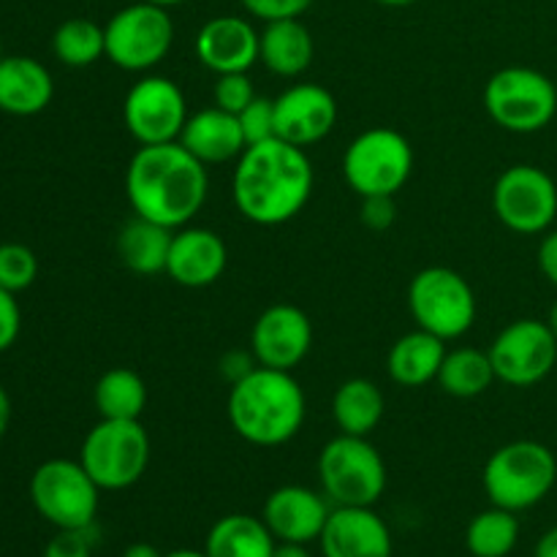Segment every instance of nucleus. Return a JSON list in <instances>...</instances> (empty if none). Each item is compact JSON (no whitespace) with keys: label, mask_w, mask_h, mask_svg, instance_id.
I'll return each instance as SVG.
<instances>
[{"label":"nucleus","mask_w":557,"mask_h":557,"mask_svg":"<svg viewBox=\"0 0 557 557\" xmlns=\"http://www.w3.org/2000/svg\"><path fill=\"white\" fill-rule=\"evenodd\" d=\"M52 52L69 69H87V65L98 63L107 58V36H103V25L85 20V16H74L58 25L52 36Z\"/></svg>","instance_id":"31"},{"label":"nucleus","mask_w":557,"mask_h":557,"mask_svg":"<svg viewBox=\"0 0 557 557\" xmlns=\"http://www.w3.org/2000/svg\"><path fill=\"white\" fill-rule=\"evenodd\" d=\"M495 379L528 389L547 379L557 364V337L547 321L520 319L498 332L487 348Z\"/></svg>","instance_id":"13"},{"label":"nucleus","mask_w":557,"mask_h":557,"mask_svg":"<svg viewBox=\"0 0 557 557\" xmlns=\"http://www.w3.org/2000/svg\"><path fill=\"white\" fill-rule=\"evenodd\" d=\"M123 557H163V555L158 553V549L152 547V544L136 542V544H131V547H125Z\"/></svg>","instance_id":"44"},{"label":"nucleus","mask_w":557,"mask_h":557,"mask_svg":"<svg viewBox=\"0 0 557 557\" xmlns=\"http://www.w3.org/2000/svg\"><path fill=\"white\" fill-rule=\"evenodd\" d=\"M103 36L109 63L131 74H147L172 52L174 20L163 5L136 0L109 16Z\"/></svg>","instance_id":"10"},{"label":"nucleus","mask_w":557,"mask_h":557,"mask_svg":"<svg viewBox=\"0 0 557 557\" xmlns=\"http://www.w3.org/2000/svg\"><path fill=\"white\" fill-rule=\"evenodd\" d=\"M256 368H259V362H256L253 351H228L223 354L221 359V375L228 381V386L243 381L245 375L253 373Z\"/></svg>","instance_id":"39"},{"label":"nucleus","mask_w":557,"mask_h":557,"mask_svg":"<svg viewBox=\"0 0 557 557\" xmlns=\"http://www.w3.org/2000/svg\"><path fill=\"white\" fill-rule=\"evenodd\" d=\"M0 58H3V41H0Z\"/></svg>","instance_id":"49"},{"label":"nucleus","mask_w":557,"mask_h":557,"mask_svg":"<svg viewBox=\"0 0 557 557\" xmlns=\"http://www.w3.org/2000/svg\"><path fill=\"white\" fill-rule=\"evenodd\" d=\"M38 277V259L27 245H0V286L20 294L30 288Z\"/></svg>","instance_id":"32"},{"label":"nucleus","mask_w":557,"mask_h":557,"mask_svg":"<svg viewBox=\"0 0 557 557\" xmlns=\"http://www.w3.org/2000/svg\"><path fill=\"white\" fill-rule=\"evenodd\" d=\"M177 141L190 156L199 158L205 166L237 161L245 152V147H248L237 114L226 112V109L215 107V103L190 114Z\"/></svg>","instance_id":"22"},{"label":"nucleus","mask_w":557,"mask_h":557,"mask_svg":"<svg viewBox=\"0 0 557 557\" xmlns=\"http://www.w3.org/2000/svg\"><path fill=\"white\" fill-rule=\"evenodd\" d=\"M277 542L264 520L253 515H226L210 528L205 553L210 557H272Z\"/></svg>","instance_id":"27"},{"label":"nucleus","mask_w":557,"mask_h":557,"mask_svg":"<svg viewBox=\"0 0 557 557\" xmlns=\"http://www.w3.org/2000/svg\"><path fill=\"white\" fill-rule=\"evenodd\" d=\"M343 174L359 199L395 196L413 174V147L400 131L368 128L346 147Z\"/></svg>","instance_id":"11"},{"label":"nucleus","mask_w":557,"mask_h":557,"mask_svg":"<svg viewBox=\"0 0 557 557\" xmlns=\"http://www.w3.org/2000/svg\"><path fill=\"white\" fill-rule=\"evenodd\" d=\"M330 515V498L310 487L286 484V487H277L275 493H270V498L264 500L261 520L267 522L275 542L310 544L321 539Z\"/></svg>","instance_id":"18"},{"label":"nucleus","mask_w":557,"mask_h":557,"mask_svg":"<svg viewBox=\"0 0 557 557\" xmlns=\"http://www.w3.org/2000/svg\"><path fill=\"white\" fill-rule=\"evenodd\" d=\"M54 98V79L47 65L27 54L0 58V112L11 117L41 114Z\"/></svg>","instance_id":"21"},{"label":"nucleus","mask_w":557,"mask_h":557,"mask_svg":"<svg viewBox=\"0 0 557 557\" xmlns=\"http://www.w3.org/2000/svg\"><path fill=\"white\" fill-rule=\"evenodd\" d=\"M172 237L174 228L134 215L128 223L120 226L117 243H114L120 264L125 270L136 272V275H161V272H166Z\"/></svg>","instance_id":"25"},{"label":"nucleus","mask_w":557,"mask_h":557,"mask_svg":"<svg viewBox=\"0 0 557 557\" xmlns=\"http://www.w3.org/2000/svg\"><path fill=\"white\" fill-rule=\"evenodd\" d=\"M484 109L509 134H536L555 120L557 87L542 71L506 65L484 85Z\"/></svg>","instance_id":"6"},{"label":"nucleus","mask_w":557,"mask_h":557,"mask_svg":"<svg viewBox=\"0 0 557 557\" xmlns=\"http://www.w3.org/2000/svg\"><path fill=\"white\" fill-rule=\"evenodd\" d=\"M386 462L364 435L341 433L321 449L319 482L332 506H373L386 490Z\"/></svg>","instance_id":"7"},{"label":"nucleus","mask_w":557,"mask_h":557,"mask_svg":"<svg viewBox=\"0 0 557 557\" xmlns=\"http://www.w3.org/2000/svg\"><path fill=\"white\" fill-rule=\"evenodd\" d=\"M92 528L87 531H58L44 547L41 557H92Z\"/></svg>","instance_id":"36"},{"label":"nucleus","mask_w":557,"mask_h":557,"mask_svg":"<svg viewBox=\"0 0 557 557\" xmlns=\"http://www.w3.org/2000/svg\"><path fill=\"white\" fill-rule=\"evenodd\" d=\"M22 332V310L16 294L0 286V354L9 351Z\"/></svg>","instance_id":"38"},{"label":"nucleus","mask_w":557,"mask_h":557,"mask_svg":"<svg viewBox=\"0 0 557 557\" xmlns=\"http://www.w3.org/2000/svg\"><path fill=\"white\" fill-rule=\"evenodd\" d=\"M335 123V96L315 82H297L275 98V134L288 145H315L332 134Z\"/></svg>","instance_id":"16"},{"label":"nucleus","mask_w":557,"mask_h":557,"mask_svg":"<svg viewBox=\"0 0 557 557\" xmlns=\"http://www.w3.org/2000/svg\"><path fill=\"white\" fill-rule=\"evenodd\" d=\"M272 557H313L308 553V544H292V542H277Z\"/></svg>","instance_id":"43"},{"label":"nucleus","mask_w":557,"mask_h":557,"mask_svg":"<svg viewBox=\"0 0 557 557\" xmlns=\"http://www.w3.org/2000/svg\"><path fill=\"white\" fill-rule=\"evenodd\" d=\"M397 205L395 196H364L362 207H359V221L370 228V232H386L395 223Z\"/></svg>","instance_id":"37"},{"label":"nucleus","mask_w":557,"mask_h":557,"mask_svg":"<svg viewBox=\"0 0 557 557\" xmlns=\"http://www.w3.org/2000/svg\"><path fill=\"white\" fill-rule=\"evenodd\" d=\"M386 411L384 392L370 379H348L332 395V419L346 435L368 438L381 424Z\"/></svg>","instance_id":"26"},{"label":"nucleus","mask_w":557,"mask_h":557,"mask_svg":"<svg viewBox=\"0 0 557 557\" xmlns=\"http://www.w3.org/2000/svg\"><path fill=\"white\" fill-rule=\"evenodd\" d=\"M313 346L308 313L292 302L270 305L250 330V351L261 368L294 373Z\"/></svg>","instance_id":"15"},{"label":"nucleus","mask_w":557,"mask_h":557,"mask_svg":"<svg viewBox=\"0 0 557 557\" xmlns=\"http://www.w3.org/2000/svg\"><path fill=\"white\" fill-rule=\"evenodd\" d=\"M517 542H520V520L515 511L490 506L468 522L466 547L473 557H509Z\"/></svg>","instance_id":"30"},{"label":"nucleus","mask_w":557,"mask_h":557,"mask_svg":"<svg viewBox=\"0 0 557 557\" xmlns=\"http://www.w3.org/2000/svg\"><path fill=\"white\" fill-rule=\"evenodd\" d=\"M493 212L515 234H547L557 218V183L533 163L509 166L493 188Z\"/></svg>","instance_id":"12"},{"label":"nucleus","mask_w":557,"mask_h":557,"mask_svg":"<svg viewBox=\"0 0 557 557\" xmlns=\"http://www.w3.org/2000/svg\"><path fill=\"white\" fill-rule=\"evenodd\" d=\"M441 389L451 397H460V400H471V397L484 395L490 386L495 384V368L493 359L487 351H479V348H455V351H446L444 364L438 370Z\"/></svg>","instance_id":"28"},{"label":"nucleus","mask_w":557,"mask_h":557,"mask_svg":"<svg viewBox=\"0 0 557 557\" xmlns=\"http://www.w3.org/2000/svg\"><path fill=\"white\" fill-rule=\"evenodd\" d=\"M557 460L553 449L539 441H511L495 449L484 466L482 484L490 504L506 511L533 509L553 493Z\"/></svg>","instance_id":"4"},{"label":"nucleus","mask_w":557,"mask_h":557,"mask_svg":"<svg viewBox=\"0 0 557 557\" xmlns=\"http://www.w3.org/2000/svg\"><path fill=\"white\" fill-rule=\"evenodd\" d=\"M308 413V400L294 373L256 368L243 381L232 384L226 417L234 433L250 446L275 449L297 438Z\"/></svg>","instance_id":"3"},{"label":"nucleus","mask_w":557,"mask_h":557,"mask_svg":"<svg viewBox=\"0 0 557 557\" xmlns=\"http://www.w3.org/2000/svg\"><path fill=\"white\" fill-rule=\"evenodd\" d=\"M30 504L58 531H87L96 525L98 498L103 490L92 482L79 460L41 462L30 476Z\"/></svg>","instance_id":"8"},{"label":"nucleus","mask_w":557,"mask_h":557,"mask_svg":"<svg viewBox=\"0 0 557 557\" xmlns=\"http://www.w3.org/2000/svg\"><path fill=\"white\" fill-rule=\"evenodd\" d=\"M79 462L107 493L128 490L150 466V435L139 419H101L82 441Z\"/></svg>","instance_id":"5"},{"label":"nucleus","mask_w":557,"mask_h":557,"mask_svg":"<svg viewBox=\"0 0 557 557\" xmlns=\"http://www.w3.org/2000/svg\"><path fill=\"white\" fill-rule=\"evenodd\" d=\"M145 3L163 5V9H174V5H183V3H188V0H145Z\"/></svg>","instance_id":"47"},{"label":"nucleus","mask_w":557,"mask_h":557,"mask_svg":"<svg viewBox=\"0 0 557 557\" xmlns=\"http://www.w3.org/2000/svg\"><path fill=\"white\" fill-rule=\"evenodd\" d=\"M237 120L248 147L259 145V141L275 139V98L256 96L253 101L237 114Z\"/></svg>","instance_id":"33"},{"label":"nucleus","mask_w":557,"mask_h":557,"mask_svg":"<svg viewBox=\"0 0 557 557\" xmlns=\"http://www.w3.org/2000/svg\"><path fill=\"white\" fill-rule=\"evenodd\" d=\"M188 117L185 92L161 74L141 76L123 101V123L139 145L177 141Z\"/></svg>","instance_id":"14"},{"label":"nucleus","mask_w":557,"mask_h":557,"mask_svg":"<svg viewBox=\"0 0 557 557\" xmlns=\"http://www.w3.org/2000/svg\"><path fill=\"white\" fill-rule=\"evenodd\" d=\"M196 58L215 76L248 74L259 63V30L245 16H212L196 33Z\"/></svg>","instance_id":"17"},{"label":"nucleus","mask_w":557,"mask_h":557,"mask_svg":"<svg viewBox=\"0 0 557 557\" xmlns=\"http://www.w3.org/2000/svg\"><path fill=\"white\" fill-rule=\"evenodd\" d=\"M212 98H215V107L239 114L256 98V87L245 71H239V74H221L215 76Z\"/></svg>","instance_id":"34"},{"label":"nucleus","mask_w":557,"mask_h":557,"mask_svg":"<svg viewBox=\"0 0 557 557\" xmlns=\"http://www.w3.org/2000/svg\"><path fill=\"white\" fill-rule=\"evenodd\" d=\"M539 270L557 288V228L544 234L542 245H539Z\"/></svg>","instance_id":"40"},{"label":"nucleus","mask_w":557,"mask_h":557,"mask_svg":"<svg viewBox=\"0 0 557 557\" xmlns=\"http://www.w3.org/2000/svg\"><path fill=\"white\" fill-rule=\"evenodd\" d=\"M408 310L419 330L449 343L466 335L476 321V292L451 267H428L411 277Z\"/></svg>","instance_id":"9"},{"label":"nucleus","mask_w":557,"mask_h":557,"mask_svg":"<svg viewBox=\"0 0 557 557\" xmlns=\"http://www.w3.org/2000/svg\"><path fill=\"white\" fill-rule=\"evenodd\" d=\"M11 413H14V408H11V397H9V392H5V386L0 384V438L9 433Z\"/></svg>","instance_id":"42"},{"label":"nucleus","mask_w":557,"mask_h":557,"mask_svg":"<svg viewBox=\"0 0 557 557\" xmlns=\"http://www.w3.org/2000/svg\"><path fill=\"white\" fill-rule=\"evenodd\" d=\"M239 5H243L253 20L275 22L299 20V16L313 5V0H239Z\"/></svg>","instance_id":"35"},{"label":"nucleus","mask_w":557,"mask_h":557,"mask_svg":"<svg viewBox=\"0 0 557 557\" xmlns=\"http://www.w3.org/2000/svg\"><path fill=\"white\" fill-rule=\"evenodd\" d=\"M92 403L101 419H141L147 408V384L128 368H112L96 381Z\"/></svg>","instance_id":"29"},{"label":"nucleus","mask_w":557,"mask_h":557,"mask_svg":"<svg viewBox=\"0 0 557 557\" xmlns=\"http://www.w3.org/2000/svg\"><path fill=\"white\" fill-rule=\"evenodd\" d=\"M319 542L324 557H392L389 525L373 506H335Z\"/></svg>","instance_id":"19"},{"label":"nucleus","mask_w":557,"mask_h":557,"mask_svg":"<svg viewBox=\"0 0 557 557\" xmlns=\"http://www.w3.org/2000/svg\"><path fill=\"white\" fill-rule=\"evenodd\" d=\"M228 250L221 234L205 226H183L174 232L166 275L185 288H207L226 272Z\"/></svg>","instance_id":"20"},{"label":"nucleus","mask_w":557,"mask_h":557,"mask_svg":"<svg viewBox=\"0 0 557 557\" xmlns=\"http://www.w3.org/2000/svg\"><path fill=\"white\" fill-rule=\"evenodd\" d=\"M163 557H210L205 549H174V553L163 555Z\"/></svg>","instance_id":"45"},{"label":"nucleus","mask_w":557,"mask_h":557,"mask_svg":"<svg viewBox=\"0 0 557 557\" xmlns=\"http://www.w3.org/2000/svg\"><path fill=\"white\" fill-rule=\"evenodd\" d=\"M533 557H557V525L549 528V531L539 539Z\"/></svg>","instance_id":"41"},{"label":"nucleus","mask_w":557,"mask_h":557,"mask_svg":"<svg viewBox=\"0 0 557 557\" xmlns=\"http://www.w3.org/2000/svg\"><path fill=\"white\" fill-rule=\"evenodd\" d=\"M315 44L302 20L264 22L259 33V60L270 74L297 79L310 69Z\"/></svg>","instance_id":"23"},{"label":"nucleus","mask_w":557,"mask_h":557,"mask_svg":"<svg viewBox=\"0 0 557 557\" xmlns=\"http://www.w3.org/2000/svg\"><path fill=\"white\" fill-rule=\"evenodd\" d=\"M313 163L305 147L283 139L245 147L234 169V205L256 226H283L308 207L313 194Z\"/></svg>","instance_id":"1"},{"label":"nucleus","mask_w":557,"mask_h":557,"mask_svg":"<svg viewBox=\"0 0 557 557\" xmlns=\"http://www.w3.org/2000/svg\"><path fill=\"white\" fill-rule=\"evenodd\" d=\"M379 5H389V9H406V5L419 3V0H373Z\"/></svg>","instance_id":"46"},{"label":"nucleus","mask_w":557,"mask_h":557,"mask_svg":"<svg viewBox=\"0 0 557 557\" xmlns=\"http://www.w3.org/2000/svg\"><path fill=\"white\" fill-rule=\"evenodd\" d=\"M210 190L207 166L180 141L139 145L125 169V196L134 215L166 228L190 226Z\"/></svg>","instance_id":"2"},{"label":"nucleus","mask_w":557,"mask_h":557,"mask_svg":"<svg viewBox=\"0 0 557 557\" xmlns=\"http://www.w3.org/2000/svg\"><path fill=\"white\" fill-rule=\"evenodd\" d=\"M446 357V341L430 335L424 330L406 332L397 337L395 346L389 348L386 357V370L395 384L417 389V386H428L430 381L438 379V370Z\"/></svg>","instance_id":"24"},{"label":"nucleus","mask_w":557,"mask_h":557,"mask_svg":"<svg viewBox=\"0 0 557 557\" xmlns=\"http://www.w3.org/2000/svg\"><path fill=\"white\" fill-rule=\"evenodd\" d=\"M547 324H549V330H553V332H555V337H557V302L553 305V308H549Z\"/></svg>","instance_id":"48"}]
</instances>
